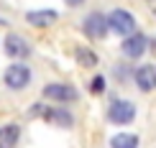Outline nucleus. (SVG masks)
<instances>
[{
	"label": "nucleus",
	"mask_w": 156,
	"mask_h": 148,
	"mask_svg": "<svg viewBox=\"0 0 156 148\" xmlns=\"http://www.w3.org/2000/svg\"><path fill=\"white\" fill-rule=\"evenodd\" d=\"M105 89V79L102 77H95V82H92V92H102Z\"/></svg>",
	"instance_id": "nucleus-14"
},
{
	"label": "nucleus",
	"mask_w": 156,
	"mask_h": 148,
	"mask_svg": "<svg viewBox=\"0 0 156 148\" xmlns=\"http://www.w3.org/2000/svg\"><path fill=\"white\" fill-rule=\"evenodd\" d=\"M18 138H21V128L16 123H8L0 128V148H16Z\"/></svg>",
	"instance_id": "nucleus-10"
},
{
	"label": "nucleus",
	"mask_w": 156,
	"mask_h": 148,
	"mask_svg": "<svg viewBox=\"0 0 156 148\" xmlns=\"http://www.w3.org/2000/svg\"><path fill=\"white\" fill-rule=\"evenodd\" d=\"M108 118H110V123L126 125V123H131L136 118V105L128 102V100H115L113 105H110V110H108Z\"/></svg>",
	"instance_id": "nucleus-2"
},
{
	"label": "nucleus",
	"mask_w": 156,
	"mask_h": 148,
	"mask_svg": "<svg viewBox=\"0 0 156 148\" xmlns=\"http://www.w3.org/2000/svg\"><path fill=\"white\" fill-rule=\"evenodd\" d=\"M136 84H138L144 92H151L156 87V67L151 64H144V67L136 69Z\"/></svg>",
	"instance_id": "nucleus-8"
},
{
	"label": "nucleus",
	"mask_w": 156,
	"mask_h": 148,
	"mask_svg": "<svg viewBox=\"0 0 156 148\" xmlns=\"http://www.w3.org/2000/svg\"><path fill=\"white\" fill-rule=\"evenodd\" d=\"M56 18H59L56 10H31V13H26V23L36 26V28H46V26L56 23Z\"/></svg>",
	"instance_id": "nucleus-9"
},
{
	"label": "nucleus",
	"mask_w": 156,
	"mask_h": 148,
	"mask_svg": "<svg viewBox=\"0 0 156 148\" xmlns=\"http://www.w3.org/2000/svg\"><path fill=\"white\" fill-rule=\"evenodd\" d=\"M146 36H141V33H131V36H126V41H123V46L120 51L128 56V59H138V56H144L146 54Z\"/></svg>",
	"instance_id": "nucleus-5"
},
{
	"label": "nucleus",
	"mask_w": 156,
	"mask_h": 148,
	"mask_svg": "<svg viewBox=\"0 0 156 148\" xmlns=\"http://www.w3.org/2000/svg\"><path fill=\"white\" fill-rule=\"evenodd\" d=\"M74 59L80 61L82 67H90V69L97 67V54H95V51H90V49H82V46L74 49Z\"/></svg>",
	"instance_id": "nucleus-12"
},
{
	"label": "nucleus",
	"mask_w": 156,
	"mask_h": 148,
	"mask_svg": "<svg viewBox=\"0 0 156 148\" xmlns=\"http://www.w3.org/2000/svg\"><path fill=\"white\" fill-rule=\"evenodd\" d=\"M5 51H8V56H16V59H26V56H31L28 41H23L18 33H8V36H5Z\"/></svg>",
	"instance_id": "nucleus-7"
},
{
	"label": "nucleus",
	"mask_w": 156,
	"mask_h": 148,
	"mask_svg": "<svg viewBox=\"0 0 156 148\" xmlns=\"http://www.w3.org/2000/svg\"><path fill=\"white\" fill-rule=\"evenodd\" d=\"M64 3H67V5H72V8H77V5H82L84 0H64Z\"/></svg>",
	"instance_id": "nucleus-15"
},
{
	"label": "nucleus",
	"mask_w": 156,
	"mask_h": 148,
	"mask_svg": "<svg viewBox=\"0 0 156 148\" xmlns=\"http://www.w3.org/2000/svg\"><path fill=\"white\" fill-rule=\"evenodd\" d=\"M84 33L90 38H105L108 36V18L102 15V13H92V15L84 18Z\"/></svg>",
	"instance_id": "nucleus-4"
},
{
	"label": "nucleus",
	"mask_w": 156,
	"mask_h": 148,
	"mask_svg": "<svg viewBox=\"0 0 156 148\" xmlns=\"http://www.w3.org/2000/svg\"><path fill=\"white\" fill-rule=\"evenodd\" d=\"M28 82H31V69L28 67H23V64L8 67V72H5V84L10 89H23Z\"/></svg>",
	"instance_id": "nucleus-3"
},
{
	"label": "nucleus",
	"mask_w": 156,
	"mask_h": 148,
	"mask_svg": "<svg viewBox=\"0 0 156 148\" xmlns=\"http://www.w3.org/2000/svg\"><path fill=\"white\" fill-rule=\"evenodd\" d=\"M108 31H115L118 36H131V33H136V18L128 10L115 8L108 15Z\"/></svg>",
	"instance_id": "nucleus-1"
},
{
	"label": "nucleus",
	"mask_w": 156,
	"mask_h": 148,
	"mask_svg": "<svg viewBox=\"0 0 156 148\" xmlns=\"http://www.w3.org/2000/svg\"><path fill=\"white\" fill-rule=\"evenodd\" d=\"M44 97L46 100H54V102H72L77 97V89L69 87V84H46L44 87Z\"/></svg>",
	"instance_id": "nucleus-6"
},
{
	"label": "nucleus",
	"mask_w": 156,
	"mask_h": 148,
	"mask_svg": "<svg viewBox=\"0 0 156 148\" xmlns=\"http://www.w3.org/2000/svg\"><path fill=\"white\" fill-rule=\"evenodd\" d=\"M110 148H138V136L136 133H118L110 138Z\"/></svg>",
	"instance_id": "nucleus-11"
},
{
	"label": "nucleus",
	"mask_w": 156,
	"mask_h": 148,
	"mask_svg": "<svg viewBox=\"0 0 156 148\" xmlns=\"http://www.w3.org/2000/svg\"><path fill=\"white\" fill-rule=\"evenodd\" d=\"M49 115H54V120H59L62 125H69V123H72V118H69L67 110H54V112H49Z\"/></svg>",
	"instance_id": "nucleus-13"
}]
</instances>
